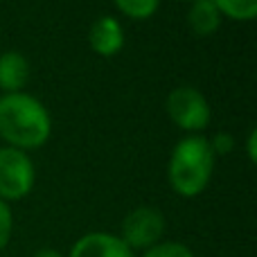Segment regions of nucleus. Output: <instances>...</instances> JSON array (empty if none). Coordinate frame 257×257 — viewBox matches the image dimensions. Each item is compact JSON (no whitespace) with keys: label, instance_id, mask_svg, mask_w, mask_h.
<instances>
[{"label":"nucleus","instance_id":"17","mask_svg":"<svg viewBox=\"0 0 257 257\" xmlns=\"http://www.w3.org/2000/svg\"><path fill=\"white\" fill-rule=\"evenodd\" d=\"M185 3H196V0H185Z\"/></svg>","mask_w":257,"mask_h":257},{"label":"nucleus","instance_id":"16","mask_svg":"<svg viewBox=\"0 0 257 257\" xmlns=\"http://www.w3.org/2000/svg\"><path fill=\"white\" fill-rule=\"evenodd\" d=\"M34 257H63V255L59 253V250H54V248H41Z\"/></svg>","mask_w":257,"mask_h":257},{"label":"nucleus","instance_id":"4","mask_svg":"<svg viewBox=\"0 0 257 257\" xmlns=\"http://www.w3.org/2000/svg\"><path fill=\"white\" fill-rule=\"evenodd\" d=\"M167 115L178 128L187 133H199L210 124V104L205 95L194 86H176L167 95Z\"/></svg>","mask_w":257,"mask_h":257},{"label":"nucleus","instance_id":"10","mask_svg":"<svg viewBox=\"0 0 257 257\" xmlns=\"http://www.w3.org/2000/svg\"><path fill=\"white\" fill-rule=\"evenodd\" d=\"M217 5L219 14L230 21H253L257 16V0H212Z\"/></svg>","mask_w":257,"mask_h":257},{"label":"nucleus","instance_id":"6","mask_svg":"<svg viewBox=\"0 0 257 257\" xmlns=\"http://www.w3.org/2000/svg\"><path fill=\"white\" fill-rule=\"evenodd\" d=\"M68 257H133V250L117 235L88 232L75 241Z\"/></svg>","mask_w":257,"mask_h":257},{"label":"nucleus","instance_id":"5","mask_svg":"<svg viewBox=\"0 0 257 257\" xmlns=\"http://www.w3.org/2000/svg\"><path fill=\"white\" fill-rule=\"evenodd\" d=\"M165 232V217L160 210L149 208V205H140V208L131 210L122 221V241L128 248H151L160 241Z\"/></svg>","mask_w":257,"mask_h":257},{"label":"nucleus","instance_id":"11","mask_svg":"<svg viewBox=\"0 0 257 257\" xmlns=\"http://www.w3.org/2000/svg\"><path fill=\"white\" fill-rule=\"evenodd\" d=\"M115 7L133 21H147L160 7V0H113Z\"/></svg>","mask_w":257,"mask_h":257},{"label":"nucleus","instance_id":"9","mask_svg":"<svg viewBox=\"0 0 257 257\" xmlns=\"http://www.w3.org/2000/svg\"><path fill=\"white\" fill-rule=\"evenodd\" d=\"M187 23H190L194 34L210 36L221 25V14H219L217 5L212 0H196V3H192L190 12H187Z\"/></svg>","mask_w":257,"mask_h":257},{"label":"nucleus","instance_id":"13","mask_svg":"<svg viewBox=\"0 0 257 257\" xmlns=\"http://www.w3.org/2000/svg\"><path fill=\"white\" fill-rule=\"evenodd\" d=\"M12 228H14V217H12V210H9V203H5L0 199V250L9 244Z\"/></svg>","mask_w":257,"mask_h":257},{"label":"nucleus","instance_id":"7","mask_svg":"<svg viewBox=\"0 0 257 257\" xmlns=\"http://www.w3.org/2000/svg\"><path fill=\"white\" fill-rule=\"evenodd\" d=\"M88 43L93 48V52L99 54V57L120 54V50L124 48V30H122L120 21L113 16H99L90 25Z\"/></svg>","mask_w":257,"mask_h":257},{"label":"nucleus","instance_id":"2","mask_svg":"<svg viewBox=\"0 0 257 257\" xmlns=\"http://www.w3.org/2000/svg\"><path fill=\"white\" fill-rule=\"evenodd\" d=\"M214 156L210 140L199 133L185 136L176 142L169 158L167 178L174 192L185 199H194L208 187L214 172Z\"/></svg>","mask_w":257,"mask_h":257},{"label":"nucleus","instance_id":"3","mask_svg":"<svg viewBox=\"0 0 257 257\" xmlns=\"http://www.w3.org/2000/svg\"><path fill=\"white\" fill-rule=\"evenodd\" d=\"M36 169L27 151L0 147V199L5 203L21 201L32 192Z\"/></svg>","mask_w":257,"mask_h":257},{"label":"nucleus","instance_id":"14","mask_svg":"<svg viewBox=\"0 0 257 257\" xmlns=\"http://www.w3.org/2000/svg\"><path fill=\"white\" fill-rule=\"evenodd\" d=\"M210 147H212L214 156L217 154L226 156V154H230V151L235 149V138H232L230 133H217V136L210 140Z\"/></svg>","mask_w":257,"mask_h":257},{"label":"nucleus","instance_id":"1","mask_svg":"<svg viewBox=\"0 0 257 257\" xmlns=\"http://www.w3.org/2000/svg\"><path fill=\"white\" fill-rule=\"evenodd\" d=\"M52 133V117L39 97L25 93H7L0 97V138L7 147L21 151L39 149Z\"/></svg>","mask_w":257,"mask_h":257},{"label":"nucleus","instance_id":"12","mask_svg":"<svg viewBox=\"0 0 257 257\" xmlns=\"http://www.w3.org/2000/svg\"><path fill=\"white\" fill-rule=\"evenodd\" d=\"M142 257H194V253L178 241H158L156 246L147 248Z\"/></svg>","mask_w":257,"mask_h":257},{"label":"nucleus","instance_id":"15","mask_svg":"<svg viewBox=\"0 0 257 257\" xmlns=\"http://www.w3.org/2000/svg\"><path fill=\"white\" fill-rule=\"evenodd\" d=\"M255 142H257V131H255V128H250V131H248V138H246V151H248V160H250V163H255V160H257Z\"/></svg>","mask_w":257,"mask_h":257},{"label":"nucleus","instance_id":"8","mask_svg":"<svg viewBox=\"0 0 257 257\" xmlns=\"http://www.w3.org/2000/svg\"><path fill=\"white\" fill-rule=\"evenodd\" d=\"M30 79V63L16 50H7L0 54V90L7 93H21Z\"/></svg>","mask_w":257,"mask_h":257}]
</instances>
